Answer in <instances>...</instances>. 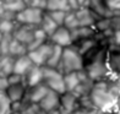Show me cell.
I'll return each instance as SVG.
<instances>
[{"label":"cell","mask_w":120,"mask_h":114,"mask_svg":"<svg viewBox=\"0 0 120 114\" xmlns=\"http://www.w3.org/2000/svg\"><path fill=\"white\" fill-rule=\"evenodd\" d=\"M90 98L98 110L104 112V113H113L115 110L116 102L119 99L108 91L107 80L94 82L93 90H92L90 95Z\"/></svg>","instance_id":"6da1fadb"},{"label":"cell","mask_w":120,"mask_h":114,"mask_svg":"<svg viewBox=\"0 0 120 114\" xmlns=\"http://www.w3.org/2000/svg\"><path fill=\"white\" fill-rule=\"evenodd\" d=\"M58 70L61 74L66 75L70 72H77L83 70V59L82 55L74 49L72 47L64 48L63 50V58Z\"/></svg>","instance_id":"7a4b0ae2"},{"label":"cell","mask_w":120,"mask_h":114,"mask_svg":"<svg viewBox=\"0 0 120 114\" xmlns=\"http://www.w3.org/2000/svg\"><path fill=\"white\" fill-rule=\"evenodd\" d=\"M43 82L50 91L56 92L60 96L66 92L64 74H61L58 69H52L48 66L43 68Z\"/></svg>","instance_id":"3957f363"},{"label":"cell","mask_w":120,"mask_h":114,"mask_svg":"<svg viewBox=\"0 0 120 114\" xmlns=\"http://www.w3.org/2000/svg\"><path fill=\"white\" fill-rule=\"evenodd\" d=\"M53 49H54V44L50 41H47L45 43H43L39 48H37V49L32 50V52H28L27 55L30 57L33 65L44 68L48 63V59L52 55Z\"/></svg>","instance_id":"277c9868"},{"label":"cell","mask_w":120,"mask_h":114,"mask_svg":"<svg viewBox=\"0 0 120 114\" xmlns=\"http://www.w3.org/2000/svg\"><path fill=\"white\" fill-rule=\"evenodd\" d=\"M43 17H44L43 10L34 9V8H26L25 10H22L21 12H19L16 15V21L20 25L39 27Z\"/></svg>","instance_id":"5b68a950"},{"label":"cell","mask_w":120,"mask_h":114,"mask_svg":"<svg viewBox=\"0 0 120 114\" xmlns=\"http://www.w3.org/2000/svg\"><path fill=\"white\" fill-rule=\"evenodd\" d=\"M59 109L61 114H75L80 109V98L72 92H65L60 96Z\"/></svg>","instance_id":"8992f818"},{"label":"cell","mask_w":120,"mask_h":114,"mask_svg":"<svg viewBox=\"0 0 120 114\" xmlns=\"http://www.w3.org/2000/svg\"><path fill=\"white\" fill-rule=\"evenodd\" d=\"M50 41L54 46H59L61 48H68L72 46V36H71V31H69L68 28H65L64 26L59 27V28L54 32V33L49 37Z\"/></svg>","instance_id":"52a82bcc"},{"label":"cell","mask_w":120,"mask_h":114,"mask_svg":"<svg viewBox=\"0 0 120 114\" xmlns=\"http://www.w3.org/2000/svg\"><path fill=\"white\" fill-rule=\"evenodd\" d=\"M37 27L36 26H27V25H21L20 27H16L15 32L12 33V37L17 39L26 47H28L32 42L34 41V31Z\"/></svg>","instance_id":"ba28073f"},{"label":"cell","mask_w":120,"mask_h":114,"mask_svg":"<svg viewBox=\"0 0 120 114\" xmlns=\"http://www.w3.org/2000/svg\"><path fill=\"white\" fill-rule=\"evenodd\" d=\"M75 14L79 20L80 27H94L96 22L99 20V16L86 6H81L77 11H75Z\"/></svg>","instance_id":"9c48e42d"},{"label":"cell","mask_w":120,"mask_h":114,"mask_svg":"<svg viewBox=\"0 0 120 114\" xmlns=\"http://www.w3.org/2000/svg\"><path fill=\"white\" fill-rule=\"evenodd\" d=\"M50 90L47 87L44 82L41 85H37L34 87H28L27 88V92H26L25 99H27L30 103H36V104H38L47 96V93Z\"/></svg>","instance_id":"30bf717a"},{"label":"cell","mask_w":120,"mask_h":114,"mask_svg":"<svg viewBox=\"0 0 120 114\" xmlns=\"http://www.w3.org/2000/svg\"><path fill=\"white\" fill-rule=\"evenodd\" d=\"M38 104H39V107L47 114L53 112V110H56L60 108V95H58L54 91H49L47 93V96Z\"/></svg>","instance_id":"8fae6325"},{"label":"cell","mask_w":120,"mask_h":114,"mask_svg":"<svg viewBox=\"0 0 120 114\" xmlns=\"http://www.w3.org/2000/svg\"><path fill=\"white\" fill-rule=\"evenodd\" d=\"M27 88L28 87H27L26 84L12 85V86H9V88L5 91V93H6L10 102L14 104V103H20V102H22L25 99Z\"/></svg>","instance_id":"7c38bea8"},{"label":"cell","mask_w":120,"mask_h":114,"mask_svg":"<svg viewBox=\"0 0 120 114\" xmlns=\"http://www.w3.org/2000/svg\"><path fill=\"white\" fill-rule=\"evenodd\" d=\"M107 63L109 71H110V76L120 79V52L108 49Z\"/></svg>","instance_id":"4fadbf2b"},{"label":"cell","mask_w":120,"mask_h":114,"mask_svg":"<svg viewBox=\"0 0 120 114\" xmlns=\"http://www.w3.org/2000/svg\"><path fill=\"white\" fill-rule=\"evenodd\" d=\"M93 86H94V82L87 76V74L85 72V70H83L82 71V77H81V82H80V85L77 86V88H76L72 93H75L79 98L90 96L92 90H93Z\"/></svg>","instance_id":"5bb4252c"},{"label":"cell","mask_w":120,"mask_h":114,"mask_svg":"<svg viewBox=\"0 0 120 114\" xmlns=\"http://www.w3.org/2000/svg\"><path fill=\"white\" fill-rule=\"evenodd\" d=\"M25 82L27 87H34L37 85L43 84V68L33 65V68L25 76Z\"/></svg>","instance_id":"9a60e30c"},{"label":"cell","mask_w":120,"mask_h":114,"mask_svg":"<svg viewBox=\"0 0 120 114\" xmlns=\"http://www.w3.org/2000/svg\"><path fill=\"white\" fill-rule=\"evenodd\" d=\"M32 68H33V63L31 61V59H30L28 55L20 57L17 59H15L14 74H17V75H21V76H26Z\"/></svg>","instance_id":"2e32d148"},{"label":"cell","mask_w":120,"mask_h":114,"mask_svg":"<svg viewBox=\"0 0 120 114\" xmlns=\"http://www.w3.org/2000/svg\"><path fill=\"white\" fill-rule=\"evenodd\" d=\"M98 44H101V43L98 42V39L94 37V38H87V39H81V41H77V42H74L71 47L83 57L85 54H87L90 50H92Z\"/></svg>","instance_id":"e0dca14e"},{"label":"cell","mask_w":120,"mask_h":114,"mask_svg":"<svg viewBox=\"0 0 120 114\" xmlns=\"http://www.w3.org/2000/svg\"><path fill=\"white\" fill-rule=\"evenodd\" d=\"M98 32L94 27H79L74 31H71L72 41L77 42L81 39H87V38H94Z\"/></svg>","instance_id":"ac0fdd59"},{"label":"cell","mask_w":120,"mask_h":114,"mask_svg":"<svg viewBox=\"0 0 120 114\" xmlns=\"http://www.w3.org/2000/svg\"><path fill=\"white\" fill-rule=\"evenodd\" d=\"M14 64H15V58L3 54L0 55V76L8 77L14 72Z\"/></svg>","instance_id":"d6986e66"},{"label":"cell","mask_w":120,"mask_h":114,"mask_svg":"<svg viewBox=\"0 0 120 114\" xmlns=\"http://www.w3.org/2000/svg\"><path fill=\"white\" fill-rule=\"evenodd\" d=\"M83 71V70H82ZM82 71H77V72H70L64 75V81H65V86H66V92H74L77 86L81 82V77H82Z\"/></svg>","instance_id":"ffe728a7"},{"label":"cell","mask_w":120,"mask_h":114,"mask_svg":"<svg viewBox=\"0 0 120 114\" xmlns=\"http://www.w3.org/2000/svg\"><path fill=\"white\" fill-rule=\"evenodd\" d=\"M28 54V49L25 44H22L21 42H19L17 39L12 38L11 43H10V47H9V52H8V55L12 57L15 59H17L20 57H23Z\"/></svg>","instance_id":"44dd1931"},{"label":"cell","mask_w":120,"mask_h":114,"mask_svg":"<svg viewBox=\"0 0 120 114\" xmlns=\"http://www.w3.org/2000/svg\"><path fill=\"white\" fill-rule=\"evenodd\" d=\"M63 50L64 48L59 47V46H54V49H53V53L50 58L48 59V63L45 66L48 68H52V69H58L60 63H61V58H63Z\"/></svg>","instance_id":"7402d4cb"},{"label":"cell","mask_w":120,"mask_h":114,"mask_svg":"<svg viewBox=\"0 0 120 114\" xmlns=\"http://www.w3.org/2000/svg\"><path fill=\"white\" fill-rule=\"evenodd\" d=\"M4 8H5V11H10L17 15L22 10H25L27 6L23 0H6L4 3Z\"/></svg>","instance_id":"603a6c76"},{"label":"cell","mask_w":120,"mask_h":114,"mask_svg":"<svg viewBox=\"0 0 120 114\" xmlns=\"http://www.w3.org/2000/svg\"><path fill=\"white\" fill-rule=\"evenodd\" d=\"M39 27L48 34V37H50V36L54 33V32H55V31L59 28V26L52 20L50 16H49V15H45V14H44V17H43L42 23L39 25Z\"/></svg>","instance_id":"cb8c5ba5"},{"label":"cell","mask_w":120,"mask_h":114,"mask_svg":"<svg viewBox=\"0 0 120 114\" xmlns=\"http://www.w3.org/2000/svg\"><path fill=\"white\" fill-rule=\"evenodd\" d=\"M47 9L50 11H58V10H63V11H70L68 0H47Z\"/></svg>","instance_id":"d4e9b609"},{"label":"cell","mask_w":120,"mask_h":114,"mask_svg":"<svg viewBox=\"0 0 120 114\" xmlns=\"http://www.w3.org/2000/svg\"><path fill=\"white\" fill-rule=\"evenodd\" d=\"M64 27L68 28L69 31H74V30L80 27L79 20L76 17L75 11H68L66 12V17H65V21H64Z\"/></svg>","instance_id":"484cf974"},{"label":"cell","mask_w":120,"mask_h":114,"mask_svg":"<svg viewBox=\"0 0 120 114\" xmlns=\"http://www.w3.org/2000/svg\"><path fill=\"white\" fill-rule=\"evenodd\" d=\"M12 112V103L5 92H0V114H10Z\"/></svg>","instance_id":"4316f807"},{"label":"cell","mask_w":120,"mask_h":114,"mask_svg":"<svg viewBox=\"0 0 120 114\" xmlns=\"http://www.w3.org/2000/svg\"><path fill=\"white\" fill-rule=\"evenodd\" d=\"M16 30V26L14 21L10 20H0V33L3 36H8V34H12Z\"/></svg>","instance_id":"83f0119b"},{"label":"cell","mask_w":120,"mask_h":114,"mask_svg":"<svg viewBox=\"0 0 120 114\" xmlns=\"http://www.w3.org/2000/svg\"><path fill=\"white\" fill-rule=\"evenodd\" d=\"M52 17V20L55 22L59 27L64 26V21L66 17V11H63V10H58V11H50L48 14Z\"/></svg>","instance_id":"f1b7e54d"},{"label":"cell","mask_w":120,"mask_h":114,"mask_svg":"<svg viewBox=\"0 0 120 114\" xmlns=\"http://www.w3.org/2000/svg\"><path fill=\"white\" fill-rule=\"evenodd\" d=\"M94 28H96L97 32H99V33H103V32H105L108 30H112V27H110V19H108V17L99 19L96 22Z\"/></svg>","instance_id":"f546056e"},{"label":"cell","mask_w":120,"mask_h":114,"mask_svg":"<svg viewBox=\"0 0 120 114\" xmlns=\"http://www.w3.org/2000/svg\"><path fill=\"white\" fill-rule=\"evenodd\" d=\"M21 114H47V113L39 107V104L28 103V104L25 107V109L21 112Z\"/></svg>","instance_id":"4dcf8cb0"},{"label":"cell","mask_w":120,"mask_h":114,"mask_svg":"<svg viewBox=\"0 0 120 114\" xmlns=\"http://www.w3.org/2000/svg\"><path fill=\"white\" fill-rule=\"evenodd\" d=\"M108 49H118L120 48V31L114 32L113 37L108 41Z\"/></svg>","instance_id":"1f68e13d"},{"label":"cell","mask_w":120,"mask_h":114,"mask_svg":"<svg viewBox=\"0 0 120 114\" xmlns=\"http://www.w3.org/2000/svg\"><path fill=\"white\" fill-rule=\"evenodd\" d=\"M12 34H8V36H3V39L0 42V49H1L3 54H8L9 52V47H10V43L12 41Z\"/></svg>","instance_id":"d6a6232c"},{"label":"cell","mask_w":120,"mask_h":114,"mask_svg":"<svg viewBox=\"0 0 120 114\" xmlns=\"http://www.w3.org/2000/svg\"><path fill=\"white\" fill-rule=\"evenodd\" d=\"M8 80H9V85L12 86V85H20V84H26L25 82V76H21L17 74H11L10 76H8Z\"/></svg>","instance_id":"836d02e7"},{"label":"cell","mask_w":120,"mask_h":114,"mask_svg":"<svg viewBox=\"0 0 120 114\" xmlns=\"http://www.w3.org/2000/svg\"><path fill=\"white\" fill-rule=\"evenodd\" d=\"M110 27L114 32L120 31V15H114L110 17Z\"/></svg>","instance_id":"e575fe53"},{"label":"cell","mask_w":120,"mask_h":114,"mask_svg":"<svg viewBox=\"0 0 120 114\" xmlns=\"http://www.w3.org/2000/svg\"><path fill=\"white\" fill-rule=\"evenodd\" d=\"M105 3L110 11H120V0H105Z\"/></svg>","instance_id":"d590c367"},{"label":"cell","mask_w":120,"mask_h":114,"mask_svg":"<svg viewBox=\"0 0 120 114\" xmlns=\"http://www.w3.org/2000/svg\"><path fill=\"white\" fill-rule=\"evenodd\" d=\"M9 80L5 76H0V92H5L9 88Z\"/></svg>","instance_id":"8d00e7d4"},{"label":"cell","mask_w":120,"mask_h":114,"mask_svg":"<svg viewBox=\"0 0 120 114\" xmlns=\"http://www.w3.org/2000/svg\"><path fill=\"white\" fill-rule=\"evenodd\" d=\"M68 4H69V9L75 10V11H77V10L81 8V5L79 4L77 0H68Z\"/></svg>","instance_id":"74e56055"},{"label":"cell","mask_w":120,"mask_h":114,"mask_svg":"<svg viewBox=\"0 0 120 114\" xmlns=\"http://www.w3.org/2000/svg\"><path fill=\"white\" fill-rule=\"evenodd\" d=\"M114 113H115V114H120V98L116 102V106H115V110H114Z\"/></svg>","instance_id":"f35d334b"},{"label":"cell","mask_w":120,"mask_h":114,"mask_svg":"<svg viewBox=\"0 0 120 114\" xmlns=\"http://www.w3.org/2000/svg\"><path fill=\"white\" fill-rule=\"evenodd\" d=\"M77 1H79V4L81 5V6H82V5L85 4V1H87V0H77Z\"/></svg>","instance_id":"ab89813d"},{"label":"cell","mask_w":120,"mask_h":114,"mask_svg":"<svg viewBox=\"0 0 120 114\" xmlns=\"http://www.w3.org/2000/svg\"><path fill=\"white\" fill-rule=\"evenodd\" d=\"M10 114H21V112H16V110H12Z\"/></svg>","instance_id":"60d3db41"},{"label":"cell","mask_w":120,"mask_h":114,"mask_svg":"<svg viewBox=\"0 0 120 114\" xmlns=\"http://www.w3.org/2000/svg\"><path fill=\"white\" fill-rule=\"evenodd\" d=\"M98 114H115V113H104V112H99V113H98Z\"/></svg>","instance_id":"b9f144b4"},{"label":"cell","mask_w":120,"mask_h":114,"mask_svg":"<svg viewBox=\"0 0 120 114\" xmlns=\"http://www.w3.org/2000/svg\"><path fill=\"white\" fill-rule=\"evenodd\" d=\"M0 55H3V53H1V49H0Z\"/></svg>","instance_id":"7bdbcfd3"},{"label":"cell","mask_w":120,"mask_h":114,"mask_svg":"<svg viewBox=\"0 0 120 114\" xmlns=\"http://www.w3.org/2000/svg\"><path fill=\"white\" fill-rule=\"evenodd\" d=\"M119 98H120V97H119Z\"/></svg>","instance_id":"ee69618b"}]
</instances>
